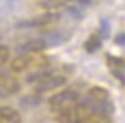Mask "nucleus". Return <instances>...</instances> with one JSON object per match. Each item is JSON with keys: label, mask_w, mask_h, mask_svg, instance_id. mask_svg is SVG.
<instances>
[{"label": "nucleus", "mask_w": 125, "mask_h": 123, "mask_svg": "<svg viewBox=\"0 0 125 123\" xmlns=\"http://www.w3.org/2000/svg\"><path fill=\"white\" fill-rule=\"evenodd\" d=\"M47 58L38 54V51H25L24 54H18L9 62L13 73H27V71H40L47 65Z\"/></svg>", "instance_id": "f257e3e1"}, {"label": "nucleus", "mask_w": 125, "mask_h": 123, "mask_svg": "<svg viewBox=\"0 0 125 123\" xmlns=\"http://www.w3.org/2000/svg\"><path fill=\"white\" fill-rule=\"evenodd\" d=\"M82 101H83L93 112H105V114L113 112V103H111L109 92H107L105 89H102V87H93L91 91L87 92V96L82 98Z\"/></svg>", "instance_id": "f03ea898"}, {"label": "nucleus", "mask_w": 125, "mask_h": 123, "mask_svg": "<svg viewBox=\"0 0 125 123\" xmlns=\"http://www.w3.org/2000/svg\"><path fill=\"white\" fill-rule=\"evenodd\" d=\"M80 94L76 91H71V89H65V91H60L56 94L51 96L49 100V107L51 111L54 114H60V112H65L69 109L76 107V105L80 103Z\"/></svg>", "instance_id": "7ed1b4c3"}, {"label": "nucleus", "mask_w": 125, "mask_h": 123, "mask_svg": "<svg viewBox=\"0 0 125 123\" xmlns=\"http://www.w3.org/2000/svg\"><path fill=\"white\" fill-rule=\"evenodd\" d=\"M65 82H67V74L62 73V71H47V73H38L36 76H34L36 89H40V91L60 87Z\"/></svg>", "instance_id": "20e7f679"}, {"label": "nucleus", "mask_w": 125, "mask_h": 123, "mask_svg": "<svg viewBox=\"0 0 125 123\" xmlns=\"http://www.w3.org/2000/svg\"><path fill=\"white\" fill-rule=\"evenodd\" d=\"M20 91L18 80L13 76H0V98H9Z\"/></svg>", "instance_id": "39448f33"}, {"label": "nucleus", "mask_w": 125, "mask_h": 123, "mask_svg": "<svg viewBox=\"0 0 125 123\" xmlns=\"http://www.w3.org/2000/svg\"><path fill=\"white\" fill-rule=\"evenodd\" d=\"M22 116L16 109L9 107V105H2L0 107V123H20Z\"/></svg>", "instance_id": "423d86ee"}, {"label": "nucleus", "mask_w": 125, "mask_h": 123, "mask_svg": "<svg viewBox=\"0 0 125 123\" xmlns=\"http://www.w3.org/2000/svg\"><path fill=\"white\" fill-rule=\"evenodd\" d=\"M83 123H111V114H105V112H93L85 118Z\"/></svg>", "instance_id": "0eeeda50"}, {"label": "nucleus", "mask_w": 125, "mask_h": 123, "mask_svg": "<svg viewBox=\"0 0 125 123\" xmlns=\"http://www.w3.org/2000/svg\"><path fill=\"white\" fill-rule=\"evenodd\" d=\"M9 62V47L4 44H0V67L6 65V63Z\"/></svg>", "instance_id": "6e6552de"}, {"label": "nucleus", "mask_w": 125, "mask_h": 123, "mask_svg": "<svg viewBox=\"0 0 125 123\" xmlns=\"http://www.w3.org/2000/svg\"><path fill=\"white\" fill-rule=\"evenodd\" d=\"M60 2H89V0H60Z\"/></svg>", "instance_id": "1a4fd4ad"}, {"label": "nucleus", "mask_w": 125, "mask_h": 123, "mask_svg": "<svg viewBox=\"0 0 125 123\" xmlns=\"http://www.w3.org/2000/svg\"><path fill=\"white\" fill-rule=\"evenodd\" d=\"M116 42H125V36H123V35L118 36V38H116Z\"/></svg>", "instance_id": "9d476101"}]
</instances>
